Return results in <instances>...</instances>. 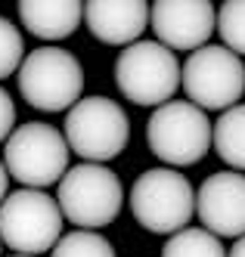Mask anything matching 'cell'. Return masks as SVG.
Returning <instances> with one entry per match:
<instances>
[{
	"label": "cell",
	"instance_id": "1",
	"mask_svg": "<svg viewBox=\"0 0 245 257\" xmlns=\"http://www.w3.org/2000/svg\"><path fill=\"white\" fill-rule=\"evenodd\" d=\"M68 143L62 131H56L47 121H25L16 127L4 146V164L10 180L22 189H50L53 183L68 174Z\"/></svg>",
	"mask_w": 245,
	"mask_h": 257
},
{
	"label": "cell",
	"instance_id": "2",
	"mask_svg": "<svg viewBox=\"0 0 245 257\" xmlns=\"http://www.w3.org/2000/svg\"><path fill=\"white\" fill-rule=\"evenodd\" d=\"M127 205L143 229L155 235H174L190 226L196 214V189L174 168H149L134 180Z\"/></svg>",
	"mask_w": 245,
	"mask_h": 257
},
{
	"label": "cell",
	"instance_id": "3",
	"mask_svg": "<svg viewBox=\"0 0 245 257\" xmlns=\"http://www.w3.org/2000/svg\"><path fill=\"white\" fill-rule=\"evenodd\" d=\"M56 205L78 229L97 232L121 214L124 189L118 174L106 164H74L56 186Z\"/></svg>",
	"mask_w": 245,
	"mask_h": 257
},
{
	"label": "cell",
	"instance_id": "4",
	"mask_svg": "<svg viewBox=\"0 0 245 257\" xmlns=\"http://www.w3.org/2000/svg\"><path fill=\"white\" fill-rule=\"evenodd\" d=\"M146 143L168 168H190L208 155L214 143V124L190 99H171L149 115Z\"/></svg>",
	"mask_w": 245,
	"mask_h": 257
},
{
	"label": "cell",
	"instance_id": "5",
	"mask_svg": "<svg viewBox=\"0 0 245 257\" xmlns=\"http://www.w3.org/2000/svg\"><path fill=\"white\" fill-rule=\"evenodd\" d=\"M68 149L87 164H106L127 149L130 121L124 108L109 96H81L65 112L62 131Z\"/></svg>",
	"mask_w": 245,
	"mask_h": 257
},
{
	"label": "cell",
	"instance_id": "6",
	"mask_svg": "<svg viewBox=\"0 0 245 257\" xmlns=\"http://www.w3.org/2000/svg\"><path fill=\"white\" fill-rule=\"evenodd\" d=\"M62 220L50 192L19 186L0 205V242L25 257L47 254L62 238Z\"/></svg>",
	"mask_w": 245,
	"mask_h": 257
},
{
	"label": "cell",
	"instance_id": "7",
	"mask_svg": "<svg viewBox=\"0 0 245 257\" xmlns=\"http://www.w3.org/2000/svg\"><path fill=\"white\" fill-rule=\"evenodd\" d=\"M16 84L37 112H65L84 93V68L62 47H37L25 56Z\"/></svg>",
	"mask_w": 245,
	"mask_h": 257
},
{
	"label": "cell",
	"instance_id": "8",
	"mask_svg": "<svg viewBox=\"0 0 245 257\" xmlns=\"http://www.w3.org/2000/svg\"><path fill=\"white\" fill-rule=\"evenodd\" d=\"M180 62L158 41H137L121 50L115 62V87L134 105H165L180 87Z\"/></svg>",
	"mask_w": 245,
	"mask_h": 257
},
{
	"label": "cell",
	"instance_id": "9",
	"mask_svg": "<svg viewBox=\"0 0 245 257\" xmlns=\"http://www.w3.org/2000/svg\"><path fill=\"white\" fill-rule=\"evenodd\" d=\"M180 87L202 112H227L245 93V62L223 44H208L186 56Z\"/></svg>",
	"mask_w": 245,
	"mask_h": 257
},
{
	"label": "cell",
	"instance_id": "10",
	"mask_svg": "<svg viewBox=\"0 0 245 257\" xmlns=\"http://www.w3.org/2000/svg\"><path fill=\"white\" fill-rule=\"evenodd\" d=\"M155 41L168 50L196 53L217 34V10L208 0H158L149 13Z\"/></svg>",
	"mask_w": 245,
	"mask_h": 257
},
{
	"label": "cell",
	"instance_id": "11",
	"mask_svg": "<svg viewBox=\"0 0 245 257\" xmlns=\"http://www.w3.org/2000/svg\"><path fill=\"white\" fill-rule=\"evenodd\" d=\"M196 214L202 229L217 238H242L245 235V174L217 171L202 180L196 189Z\"/></svg>",
	"mask_w": 245,
	"mask_h": 257
},
{
	"label": "cell",
	"instance_id": "12",
	"mask_svg": "<svg viewBox=\"0 0 245 257\" xmlns=\"http://www.w3.org/2000/svg\"><path fill=\"white\" fill-rule=\"evenodd\" d=\"M152 7L143 0H93L84 4V22L97 41L109 47H130L149 25Z\"/></svg>",
	"mask_w": 245,
	"mask_h": 257
},
{
	"label": "cell",
	"instance_id": "13",
	"mask_svg": "<svg viewBox=\"0 0 245 257\" xmlns=\"http://www.w3.org/2000/svg\"><path fill=\"white\" fill-rule=\"evenodd\" d=\"M22 28L31 31L37 41H65L84 19V4L78 0H22L19 4Z\"/></svg>",
	"mask_w": 245,
	"mask_h": 257
},
{
	"label": "cell",
	"instance_id": "14",
	"mask_svg": "<svg viewBox=\"0 0 245 257\" xmlns=\"http://www.w3.org/2000/svg\"><path fill=\"white\" fill-rule=\"evenodd\" d=\"M214 149L220 161H227L233 171L245 174V105H233L220 112L214 121Z\"/></svg>",
	"mask_w": 245,
	"mask_h": 257
},
{
	"label": "cell",
	"instance_id": "15",
	"mask_svg": "<svg viewBox=\"0 0 245 257\" xmlns=\"http://www.w3.org/2000/svg\"><path fill=\"white\" fill-rule=\"evenodd\" d=\"M161 257H227V248H223V242L217 235H211L208 229L186 226L174 235H168Z\"/></svg>",
	"mask_w": 245,
	"mask_h": 257
},
{
	"label": "cell",
	"instance_id": "16",
	"mask_svg": "<svg viewBox=\"0 0 245 257\" xmlns=\"http://www.w3.org/2000/svg\"><path fill=\"white\" fill-rule=\"evenodd\" d=\"M50 257H115V248L103 232H90V229H71L65 232Z\"/></svg>",
	"mask_w": 245,
	"mask_h": 257
},
{
	"label": "cell",
	"instance_id": "17",
	"mask_svg": "<svg viewBox=\"0 0 245 257\" xmlns=\"http://www.w3.org/2000/svg\"><path fill=\"white\" fill-rule=\"evenodd\" d=\"M217 34L220 44L242 59L245 56V0H227L217 10Z\"/></svg>",
	"mask_w": 245,
	"mask_h": 257
},
{
	"label": "cell",
	"instance_id": "18",
	"mask_svg": "<svg viewBox=\"0 0 245 257\" xmlns=\"http://www.w3.org/2000/svg\"><path fill=\"white\" fill-rule=\"evenodd\" d=\"M25 62V41L22 31H19L10 19L0 16V81L19 75V68Z\"/></svg>",
	"mask_w": 245,
	"mask_h": 257
},
{
	"label": "cell",
	"instance_id": "19",
	"mask_svg": "<svg viewBox=\"0 0 245 257\" xmlns=\"http://www.w3.org/2000/svg\"><path fill=\"white\" fill-rule=\"evenodd\" d=\"M13 131H16V105L13 96L0 87V143H7Z\"/></svg>",
	"mask_w": 245,
	"mask_h": 257
},
{
	"label": "cell",
	"instance_id": "20",
	"mask_svg": "<svg viewBox=\"0 0 245 257\" xmlns=\"http://www.w3.org/2000/svg\"><path fill=\"white\" fill-rule=\"evenodd\" d=\"M10 195V174H7V164L0 158V205H4V198Z\"/></svg>",
	"mask_w": 245,
	"mask_h": 257
},
{
	"label": "cell",
	"instance_id": "21",
	"mask_svg": "<svg viewBox=\"0 0 245 257\" xmlns=\"http://www.w3.org/2000/svg\"><path fill=\"white\" fill-rule=\"evenodd\" d=\"M227 257H245V235L233 242V248L227 251Z\"/></svg>",
	"mask_w": 245,
	"mask_h": 257
},
{
	"label": "cell",
	"instance_id": "22",
	"mask_svg": "<svg viewBox=\"0 0 245 257\" xmlns=\"http://www.w3.org/2000/svg\"><path fill=\"white\" fill-rule=\"evenodd\" d=\"M10 257H25V254H10Z\"/></svg>",
	"mask_w": 245,
	"mask_h": 257
},
{
	"label": "cell",
	"instance_id": "23",
	"mask_svg": "<svg viewBox=\"0 0 245 257\" xmlns=\"http://www.w3.org/2000/svg\"><path fill=\"white\" fill-rule=\"evenodd\" d=\"M0 248H4V242H0Z\"/></svg>",
	"mask_w": 245,
	"mask_h": 257
}]
</instances>
